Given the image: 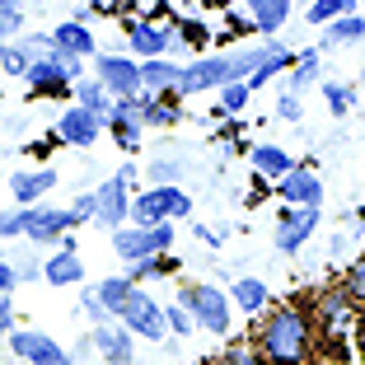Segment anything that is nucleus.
<instances>
[{
    "instance_id": "f257e3e1",
    "label": "nucleus",
    "mask_w": 365,
    "mask_h": 365,
    "mask_svg": "<svg viewBox=\"0 0 365 365\" xmlns=\"http://www.w3.org/2000/svg\"><path fill=\"white\" fill-rule=\"evenodd\" d=\"M253 351L267 365H314L319 356V337H314V319L304 304H272L253 328Z\"/></svg>"
},
{
    "instance_id": "f03ea898",
    "label": "nucleus",
    "mask_w": 365,
    "mask_h": 365,
    "mask_svg": "<svg viewBox=\"0 0 365 365\" xmlns=\"http://www.w3.org/2000/svg\"><path fill=\"white\" fill-rule=\"evenodd\" d=\"M309 319H314V337H319V351H328L333 361H346L351 351H342L346 342H351V333H356V304L346 300V290L342 286H328V290H319L314 295V304H309Z\"/></svg>"
},
{
    "instance_id": "7ed1b4c3",
    "label": "nucleus",
    "mask_w": 365,
    "mask_h": 365,
    "mask_svg": "<svg viewBox=\"0 0 365 365\" xmlns=\"http://www.w3.org/2000/svg\"><path fill=\"white\" fill-rule=\"evenodd\" d=\"M178 304L192 314V323H197V328H206L211 337H225L230 323H235V314H230V309H235L230 295L220 286H211V281H192V286H182Z\"/></svg>"
},
{
    "instance_id": "20e7f679",
    "label": "nucleus",
    "mask_w": 365,
    "mask_h": 365,
    "mask_svg": "<svg viewBox=\"0 0 365 365\" xmlns=\"http://www.w3.org/2000/svg\"><path fill=\"white\" fill-rule=\"evenodd\" d=\"M192 215V197L182 192V187H150V192L131 197V220L127 225L136 230H155L164 220H187Z\"/></svg>"
},
{
    "instance_id": "39448f33",
    "label": "nucleus",
    "mask_w": 365,
    "mask_h": 365,
    "mask_svg": "<svg viewBox=\"0 0 365 365\" xmlns=\"http://www.w3.org/2000/svg\"><path fill=\"white\" fill-rule=\"evenodd\" d=\"M169 248H173V220H164V225H155V230H136V225L113 230V253H118L122 262L160 258V253H169Z\"/></svg>"
},
{
    "instance_id": "423d86ee",
    "label": "nucleus",
    "mask_w": 365,
    "mask_h": 365,
    "mask_svg": "<svg viewBox=\"0 0 365 365\" xmlns=\"http://www.w3.org/2000/svg\"><path fill=\"white\" fill-rule=\"evenodd\" d=\"M118 323L127 328L131 337H145V342H160V337L169 333V323H164V309H160V300H150L145 290H131V300L122 304Z\"/></svg>"
},
{
    "instance_id": "0eeeda50",
    "label": "nucleus",
    "mask_w": 365,
    "mask_h": 365,
    "mask_svg": "<svg viewBox=\"0 0 365 365\" xmlns=\"http://www.w3.org/2000/svg\"><path fill=\"white\" fill-rule=\"evenodd\" d=\"M71 230H76L71 206H24V239H33V244H61Z\"/></svg>"
},
{
    "instance_id": "6e6552de",
    "label": "nucleus",
    "mask_w": 365,
    "mask_h": 365,
    "mask_svg": "<svg viewBox=\"0 0 365 365\" xmlns=\"http://www.w3.org/2000/svg\"><path fill=\"white\" fill-rule=\"evenodd\" d=\"M10 356H19L29 365H76V356L66 351L56 337L33 333V328H14L10 333Z\"/></svg>"
},
{
    "instance_id": "1a4fd4ad",
    "label": "nucleus",
    "mask_w": 365,
    "mask_h": 365,
    "mask_svg": "<svg viewBox=\"0 0 365 365\" xmlns=\"http://www.w3.org/2000/svg\"><path fill=\"white\" fill-rule=\"evenodd\" d=\"M127 220H131V187L122 173H113L108 182H98V192H94V225L122 230Z\"/></svg>"
},
{
    "instance_id": "9d476101",
    "label": "nucleus",
    "mask_w": 365,
    "mask_h": 365,
    "mask_svg": "<svg viewBox=\"0 0 365 365\" xmlns=\"http://www.w3.org/2000/svg\"><path fill=\"white\" fill-rule=\"evenodd\" d=\"M323 211H309V206H281L277 211V253H300L314 239Z\"/></svg>"
},
{
    "instance_id": "9b49d317",
    "label": "nucleus",
    "mask_w": 365,
    "mask_h": 365,
    "mask_svg": "<svg viewBox=\"0 0 365 365\" xmlns=\"http://www.w3.org/2000/svg\"><path fill=\"white\" fill-rule=\"evenodd\" d=\"M94 71H98L94 80L103 85V94L113 98V103L140 94V61H131V56H98Z\"/></svg>"
},
{
    "instance_id": "f8f14e48",
    "label": "nucleus",
    "mask_w": 365,
    "mask_h": 365,
    "mask_svg": "<svg viewBox=\"0 0 365 365\" xmlns=\"http://www.w3.org/2000/svg\"><path fill=\"white\" fill-rule=\"evenodd\" d=\"M277 197L286 206H309V211H323V182H319V173H309V164H295V169L277 182Z\"/></svg>"
},
{
    "instance_id": "ddd939ff",
    "label": "nucleus",
    "mask_w": 365,
    "mask_h": 365,
    "mask_svg": "<svg viewBox=\"0 0 365 365\" xmlns=\"http://www.w3.org/2000/svg\"><path fill=\"white\" fill-rule=\"evenodd\" d=\"M89 342H94L98 356H103V365H136V337H131L118 319L98 323L94 333H89Z\"/></svg>"
},
{
    "instance_id": "4468645a",
    "label": "nucleus",
    "mask_w": 365,
    "mask_h": 365,
    "mask_svg": "<svg viewBox=\"0 0 365 365\" xmlns=\"http://www.w3.org/2000/svg\"><path fill=\"white\" fill-rule=\"evenodd\" d=\"M230 85V56H197L192 66H182L178 94H202V89H225Z\"/></svg>"
},
{
    "instance_id": "2eb2a0df",
    "label": "nucleus",
    "mask_w": 365,
    "mask_h": 365,
    "mask_svg": "<svg viewBox=\"0 0 365 365\" xmlns=\"http://www.w3.org/2000/svg\"><path fill=\"white\" fill-rule=\"evenodd\" d=\"M178 85H182V66L164 61V56L140 61V94L145 98H178Z\"/></svg>"
},
{
    "instance_id": "dca6fc26",
    "label": "nucleus",
    "mask_w": 365,
    "mask_h": 365,
    "mask_svg": "<svg viewBox=\"0 0 365 365\" xmlns=\"http://www.w3.org/2000/svg\"><path fill=\"white\" fill-rule=\"evenodd\" d=\"M98 131H103V122L85 108H66L61 122H56V140H66V145H94Z\"/></svg>"
},
{
    "instance_id": "f3484780",
    "label": "nucleus",
    "mask_w": 365,
    "mask_h": 365,
    "mask_svg": "<svg viewBox=\"0 0 365 365\" xmlns=\"http://www.w3.org/2000/svg\"><path fill=\"white\" fill-rule=\"evenodd\" d=\"M52 187H56V169H24L10 178V192L19 206H38Z\"/></svg>"
},
{
    "instance_id": "a211bd4d",
    "label": "nucleus",
    "mask_w": 365,
    "mask_h": 365,
    "mask_svg": "<svg viewBox=\"0 0 365 365\" xmlns=\"http://www.w3.org/2000/svg\"><path fill=\"white\" fill-rule=\"evenodd\" d=\"M225 295H230V304L244 309V314H267L272 309V290H267L262 277H235V286H230Z\"/></svg>"
},
{
    "instance_id": "6ab92c4d",
    "label": "nucleus",
    "mask_w": 365,
    "mask_h": 365,
    "mask_svg": "<svg viewBox=\"0 0 365 365\" xmlns=\"http://www.w3.org/2000/svg\"><path fill=\"white\" fill-rule=\"evenodd\" d=\"M47 38H52L56 52L76 56V61H85V56H94V52H98V47H94V33H89L85 24H76V19H71V24H56Z\"/></svg>"
},
{
    "instance_id": "aec40b11",
    "label": "nucleus",
    "mask_w": 365,
    "mask_h": 365,
    "mask_svg": "<svg viewBox=\"0 0 365 365\" xmlns=\"http://www.w3.org/2000/svg\"><path fill=\"white\" fill-rule=\"evenodd\" d=\"M248 160H253V173H258V178H272V182H281L295 164H300V160H290L281 145H253Z\"/></svg>"
},
{
    "instance_id": "412c9836",
    "label": "nucleus",
    "mask_w": 365,
    "mask_h": 365,
    "mask_svg": "<svg viewBox=\"0 0 365 365\" xmlns=\"http://www.w3.org/2000/svg\"><path fill=\"white\" fill-rule=\"evenodd\" d=\"M127 38H131V52H140L145 61H155L160 52H169V29H160V24H127Z\"/></svg>"
},
{
    "instance_id": "4be33fe9",
    "label": "nucleus",
    "mask_w": 365,
    "mask_h": 365,
    "mask_svg": "<svg viewBox=\"0 0 365 365\" xmlns=\"http://www.w3.org/2000/svg\"><path fill=\"white\" fill-rule=\"evenodd\" d=\"M43 281L47 286H80V281H85L80 253H52V258L43 262Z\"/></svg>"
},
{
    "instance_id": "5701e85b",
    "label": "nucleus",
    "mask_w": 365,
    "mask_h": 365,
    "mask_svg": "<svg viewBox=\"0 0 365 365\" xmlns=\"http://www.w3.org/2000/svg\"><path fill=\"white\" fill-rule=\"evenodd\" d=\"M244 10L253 14V29L272 38V33L290 19V0H244Z\"/></svg>"
},
{
    "instance_id": "b1692460",
    "label": "nucleus",
    "mask_w": 365,
    "mask_h": 365,
    "mask_svg": "<svg viewBox=\"0 0 365 365\" xmlns=\"http://www.w3.org/2000/svg\"><path fill=\"white\" fill-rule=\"evenodd\" d=\"M76 108L94 113L103 127H108V118H113V98L103 94V85H98V80H80V85H76Z\"/></svg>"
},
{
    "instance_id": "393cba45",
    "label": "nucleus",
    "mask_w": 365,
    "mask_h": 365,
    "mask_svg": "<svg viewBox=\"0 0 365 365\" xmlns=\"http://www.w3.org/2000/svg\"><path fill=\"white\" fill-rule=\"evenodd\" d=\"M94 290H98V300H103V309L118 319L122 304H127V300H131V290H136V281H131V277H108V281H98Z\"/></svg>"
},
{
    "instance_id": "a878e982",
    "label": "nucleus",
    "mask_w": 365,
    "mask_h": 365,
    "mask_svg": "<svg viewBox=\"0 0 365 365\" xmlns=\"http://www.w3.org/2000/svg\"><path fill=\"white\" fill-rule=\"evenodd\" d=\"M365 38V14H342L337 24H328L323 47H342V43H361Z\"/></svg>"
},
{
    "instance_id": "bb28decb",
    "label": "nucleus",
    "mask_w": 365,
    "mask_h": 365,
    "mask_svg": "<svg viewBox=\"0 0 365 365\" xmlns=\"http://www.w3.org/2000/svg\"><path fill=\"white\" fill-rule=\"evenodd\" d=\"M319 71H323L319 52H295V66H290V94H304V89L319 80Z\"/></svg>"
},
{
    "instance_id": "cd10ccee",
    "label": "nucleus",
    "mask_w": 365,
    "mask_h": 365,
    "mask_svg": "<svg viewBox=\"0 0 365 365\" xmlns=\"http://www.w3.org/2000/svg\"><path fill=\"white\" fill-rule=\"evenodd\" d=\"M337 286L346 290V300H351L356 309H365V253H361V258H356L351 267L342 272V281H337Z\"/></svg>"
},
{
    "instance_id": "c85d7f7f",
    "label": "nucleus",
    "mask_w": 365,
    "mask_h": 365,
    "mask_svg": "<svg viewBox=\"0 0 365 365\" xmlns=\"http://www.w3.org/2000/svg\"><path fill=\"white\" fill-rule=\"evenodd\" d=\"M342 14H356L351 0H314V5H309V24H323V29L337 24Z\"/></svg>"
},
{
    "instance_id": "c756f323",
    "label": "nucleus",
    "mask_w": 365,
    "mask_h": 365,
    "mask_svg": "<svg viewBox=\"0 0 365 365\" xmlns=\"http://www.w3.org/2000/svg\"><path fill=\"white\" fill-rule=\"evenodd\" d=\"M173 122H178V103L173 98H145V127H173Z\"/></svg>"
},
{
    "instance_id": "7c9ffc66",
    "label": "nucleus",
    "mask_w": 365,
    "mask_h": 365,
    "mask_svg": "<svg viewBox=\"0 0 365 365\" xmlns=\"http://www.w3.org/2000/svg\"><path fill=\"white\" fill-rule=\"evenodd\" d=\"M169 272H178V262H173L169 253L145 258V262H131V281H155V277H169Z\"/></svg>"
},
{
    "instance_id": "2f4dec72",
    "label": "nucleus",
    "mask_w": 365,
    "mask_h": 365,
    "mask_svg": "<svg viewBox=\"0 0 365 365\" xmlns=\"http://www.w3.org/2000/svg\"><path fill=\"white\" fill-rule=\"evenodd\" d=\"M323 103H328V113H333V118H346V108L356 103V94L342 85V80H328V85H323Z\"/></svg>"
},
{
    "instance_id": "473e14b6",
    "label": "nucleus",
    "mask_w": 365,
    "mask_h": 365,
    "mask_svg": "<svg viewBox=\"0 0 365 365\" xmlns=\"http://www.w3.org/2000/svg\"><path fill=\"white\" fill-rule=\"evenodd\" d=\"M248 98H253V89H248V85H239V80H235V85H225V89H220V113L239 118V113L248 108Z\"/></svg>"
},
{
    "instance_id": "72a5a7b5",
    "label": "nucleus",
    "mask_w": 365,
    "mask_h": 365,
    "mask_svg": "<svg viewBox=\"0 0 365 365\" xmlns=\"http://www.w3.org/2000/svg\"><path fill=\"white\" fill-rule=\"evenodd\" d=\"M80 314H85L94 328H98V323H113V314L103 309V300H98V290H94V286H85V295H80Z\"/></svg>"
},
{
    "instance_id": "f704fd0d",
    "label": "nucleus",
    "mask_w": 365,
    "mask_h": 365,
    "mask_svg": "<svg viewBox=\"0 0 365 365\" xmlns=\"http://www.w3.org/2000/svg\"><path fill=\"white\" fill-rule=\"evenodd\" d=\"M178 178H182L178 160H155L150 164V182H155V187H178Z\"/></svg>"
},
{
    "instance_id": "c9c22d12",
    "label": "nucleus",
    "mask_w": 365,
    "mask_h": 365,
    "mask_svg": "<svg viewBox=\"0 0 365 365\" xmlns=\"http://www.w3.org/2000/svg\"><path fill=\"white\" fill-rule=\"evenodd\" d=\"M220 365H267L258 351H253V342H235L220 351Z\"/></svg>"
},
{
    "instance_id": "e433bc0d",
    "label": "nucleus",
    "mask_w": 365,
    "mask_h": 365,
    "mask_svg": "<svg viewBox=\"0 0 365 365\" xmlns=\"http://www.w3.org/2000/svg\"><path fill=\"white\" fill-rule=\"evenodd\" d=\"M164 323H169V333H173V337H187V333L197 328L192 314L182 309V304H169V309H164Z\"/></svg>"
},
{
    "instance_id": "4c0bfd02",
    "label": "nucleus",
    "mask_w": 365,
    "mask_h": 365,
    "mask_svg": "<svg viewBox=\"0 0 365 365\" xmlns=\"http://www.w3.org/2000/svg\"><path fill=\"white\" fill-rule=\"evenodd\" d=\"M0 66H5V71H10V76H29V52H24V47H0Z\"/></svg>"
},
{
    "instance_id": "58836bf2",
    "label": "nucleus",
    "mask_w": 365,
    "mask_h": 365,
    "mask_svg": "<svg viewBox=\"0 0 365 365\" xmlns=\"http://www.w3.org/2000/svg\"><path fill=\"white\" fill-rule=\"evenodd\" d=\"M108 131H113V140H118L122 150H136L140 145V127L136 122H108Z\"/></svg>"
},
{
    "instance_id": "ea45409f",
    "label": "nucleus",
    "mask_w": 365,
    "mask_h": 365,
    "mask_svg": "<svg viewBox=\"0 0 365 365\" xmlns=\"http://www.w3.org/2000/svg\"><path fill=\"white\" fill-rule=\"evenodd\" d=\"M24 14H19V0H0V38H10V33H19Z\"/></svg>"
},
{
    "instance_id": "a19ab883",
    "label": "nucleus",
    "mask_w": 365,
    "mask_h": 365,
    "mask_svg": "<svg viewBox=\"0 0 365 365\" xmlns=\"http://www.w3.org/2000/svg\"><path fill=\"white\" fill-rule=\"evenodd\" d=\"M19 235H24V206L0 211V239H19Z\"/></svg>"
},
{
    "instance_id": "79ce46f5",
    "label": "nucleus",
    "mask_w": 365,
    "mask_h": 365,
    "mask_svg": "<svg viewBox=\"0 0 365 365\" xmlns=\"http://www.w3.org/2000/svg\"><path fill=\"white\" fill-rule=\"evenodd\" d=\"M277 118L300 122V94H281V98H277Z\"/></svg>"
},
{
    "instance_id": "37998d69",
    "label": "nucleus",
    "mask_w": 365,
    "mask_h": 365,
    "mask_svg": "<svg viewBox=\"0 0 365 365\" xmlns=\"http://www.w3.org/2000/svg\"><path fill=\"white\" fill-rule=\"evenodd\" d=\"M71 215H76V225H85V220H94V192L76 197V206H71Z\"/></svg>"
},
{
    "instance_id": "c03bdc74",
    "label": "nucleus",
    "mask_w": 365,
    "mask_h": 365,
    "mask_svg": "<svg viewBox=\"0 0 365 365\" xmlns=\"http://www.w3.org/2000/svg\"><path fill=\"white\" fill-rule=\"evenodd\" d=\"M14 286H19V272H14L10 262H0V300H10Z\"/></svg>"
},
{
    "instance_id": "a18cd8bd",
    "label": "nucleus",
    "mask_w": 365,
    "mask_h": 365,
    "mask_svg": "<svg viewBox=\"0 0 365 365\" xmlns=\"http://www.w3.org/2000/svg\"><path fill=\"white\" fill-rule=\"evenodd\" d=\"M192 235H197V239H202V244H206V248H220V244H225V230H211V225H197V230H192Z\"/></svg>"
},
{
    "instance_id": "49530a36",
    "label": "nucleus",
    "mask_w": 365,
    "mask_h": 365,
    "mask_svg": "<svg viewBox=\"0 0 365 365\" xmlns=\"http://www.w3.org/2000/svg\"><path fill=\"white\" fill-rule=\"evenodd\" d=\"M10 333H14V304L0 300V337H10Z\"/></svg>"
},
{
    "instance_id": "de8ad7c7",
    "label": "nucleus",
    "mask_w": 365,
    "mask_h": 365,
    "mask_svg": "<svg viewBox=\"0 0 365 365\" xmlns=\"http://www.w3.org/2000/svg\"><path fill=\"white\" fill-rule=\"evenodd\" d=\"M182 33H187V43H202V38H206L202 24H182Z\"/></svg>"
},
{
    "instance_id": "09e8293b",
    "label": "nucleus",
    "mask_w": 365,
    "mask_h": 365,
    "mask_svg": "<svg viewBox=\"0 0 365 365\" xmlns=\"http://www.w3.org/2000/svg\"><path fill=\"white\" fill-rule=\"evenodd\" d=\"M356 337H361V351H365V314L356 319Z\"/></svg>"
},
{
    "instance_id": "8fccbe9b",
    "label": "nucleus",
    "mask_w": 365,
    "mask_h": 365,
    "mask_svg": "<svg viewBox=\"0 0 365 365\" xmlns=\"http://www.w3.org/2000/svg\"><path fill=\"white\" fill-rule=\"evenodd\" d=\"M202 365H220V361H202Z\"/></svg>"
},
{
    "instance_id": "3c124183",
    "label": "nucleus",
    "mask_w": 365,
    "mask_h": 365,
    "mask_svg": "<svg viewBox=\"0 0 365 365\" xmlns=\"http://www.w3.org/2000/svg\"><path fill=\"white\" fill-rule=\"evenodd\" d=\"M361 80H365V76H361Z\"/></svg>"
}]
</instances>
